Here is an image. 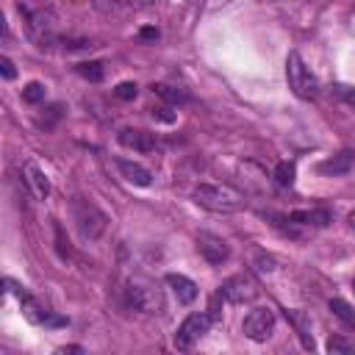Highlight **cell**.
I'll use <instances>...</instances> for the list:
<instances>
[{
	"label": "cell",
	"instance_id": "cell-1",
	"mask_svg": "<svg viewBox=\"0 0 355 355\" xmlns=\"http://www.w3.org/2000/svg\"><path fill=\"white\" fill-rule=\"evenodd\" d=\"M194 202L208 208V211H216V214H233V211H241L244 208V194L233 186H222V183H200L194 191H191Z\"/></svg>",
	"mask_w": 355,
	"mask_h": 355
},
{
	"label": "cell",
	"instance_id": "cell-2",
	"mask_svg": "<svg viewBox=\"0 0 355 355\" xmlns=\"http://www.w3.org/2000/svg\"><path fill=\"white\" fill-rule=\"evenodd\" d=\"M286 80H288V89L300 100H313L316 92H319L316 78L311 75V69L305 67V61H302V55L297 50H291L288 58H286Z\"/></svg>",
	"mask_w": 355,
	"mask_h": 355
},
{
	"label": "cell",
	"instance_id": "cell-3",
	"mask_svg": "<svg viewBox=\"0 0 355 355\" xmlns=\"http://www.w3.org/2000/svg\"><path fill=\"white\" fill-rule=\"evenodd\" d=\"M72 219H75V227L78 233L86 239V241H94L103 236L105 225H108V216L92 205L89 200H72Z\"/></svg>",
	"mask_w": 355,
	"mask_h": 355
},
{
	"label": "cell",
	"instance_id": "cell-4",
	"mask_svg": "<svg viewBox=\"0 0 355 355\" xmlns=\"http://www.w3.org/2000/svg\"><path fill=\"white\" fill-rule=\"evenodd\" d=\"M128 300L141 313H161L164 311V291L158 288V283H153L147 277H130Z\"/></svg>",
	"mask_w": 355,
	"mask_h": 355
},
{
	"label": "cell",
	"instance_id": "cell-5",
	"mask_svg": "<svg viewBox=\"0 0 355 355\" xmlns=\"http://www.w3.org/2000/svg\"><path fill=\"white\" fill-rule=\"evenodd\" d=\"M211 322H214V313H205V311L189 313V316L180 322L178 333H175V347H178V349H191L194 341H200V338L208 333Z\"/></svg>",
	"mask_w": 355,
	"mask_h": 355
},
{
	"label": "cell",
	"instance_id": "cell-6",
	"mask_svg": "<svg viewBox=\"0 0 355 355\" xmlns=\"http://www.w3.org/2000/svg\"><path fill=\"white\" fill-rule=\"evenodd\" d=\"M6 286H8L14 294H19V305H22V313H25L28 322H33V324H47V327H61V324H67L64 316H55L53 311H47L44 305H39L33 297H28L25 291H19L11 280H6Z\"/></svg>",
	"mask_w": 355,
	"mask_h": 355
},
{
	"label": "cell",
	"instance_id": "cell-7",
	"mask_svg": "<svg viewBox=\"0 0 355 355\" xmlns=\"http://www.w3.org/2000/svg\"><path fill=\"white\" fill-rule=\"evenodd\" d=\"M272 330H275V313L269 308H252L241 322V333L252 341H266Z\"/></svg>",
	"mask_w": 355,
	"mask_h": 355
},
{
	"label": "cell",
	"instance_id": "cell-8",
	"mask_svg": "<svg viewBox=\"0 0 355 355\" xmlns=\"http://www.w3.org/2000/svg\"><path fill=\"white\" fill-rule=\"evenodd\" d=\"M219 294H222L227 302L241 305V302H250V300L258 297V286H255V280H252L250 275H233V277H227V280L219 286Z\"/></svg>",
	"mask_w": 355,
	"mask_h": 355
},
{
	"label": "cell",
	"instance_id": "cell-9",
	"mask_svg": "<svg viewBox=\"0 0 355 355\" xmlns=\"http://www.w3.org/2000/svg\"><path fill=\"white\" fill-rule=\"evenodd\" d=\"M197 250H200V255H202L208 263H214V266L230 258V244H227L222 236L208 233V230L197 233Z\"/></svg>",
	"mask_w": 355,
	"mask_h": 355
},
{
	"label": "cell",
	"instance_id": "cell-10",
	"mask_svg": "<svg viewBox=\"0 0 355 355\" xmlns=\"http://www.w3.org/2000/svg\"><path fill=\"white\" fill-rule=\"evenodd\" d=\"M116 139L122 147L136 150V153H153L155 150V136L147 130H139V128H122Z\"/></svg>",
	"mask_w": 355,
	"mask_h": 355
},
{
	"label": "cell",
	"instance_id": "cell-11",
	"mask_svg": "<svg viewBox=\"0 0 355 355\" xmlns=\"http://www.w3.org/2000/svg\"><path fill=\"white\" fill-rule=\"evenodd\" d=\"M352 166H355V153H352V150H341V153H336L333 158H324V161L316 166V172H319V175H327V178H338V175H347Z\"/></svg>",
	"mask_w": 355,
	"mask_h": 355
},
{
	"label": "cell",
	"instance_id": "cell-12",
	"mask_svg": "<svg viewBox=\"0 0 355 355\" xmlns=\"http://www.w3.org/2000/svg\"><path fill=\"white\" fill-rule=\"evenodd\" d=\"M22 178H25V183L31 186V194H33L36 200H44V197L50 194V180H47V175H44L33 161H25V164H22Z\"/></svg>",
	"mask_w": 355,
	"mask_h": 355
},
{
	"label": "cell",
	"instance_id": "cell-13",
	"mask_svg": "<svg viewBox=\"0 0 355 355\" xmlns=\"http://www.w3.org/2000/svg\"><path fill=\"white\" fill-rule=\"evenodd\" d=\"M166 286L175 291V297H178V302H183V305H189V302H194L197 300V283L191 280V277H186V275H175V272H169L166 277Z\"/></svg>",
	"mask_w": 355,
	"mask_h": 355
},
{
	"label": "cell",
	"instance_id": "cell-14",
	"mask_svg": "<svg viewBox=\"0 0 355 355\" xmlns=\"http://www.w3.org/2000/svg\"><path fill=\"white\" fill-rule=\"evenodd\" d=\"M116 169L122 172V178L133 186H150L153 183V175L147 166L136 164V161H128V158H116Z\"/></svg>",
	"mask_w": 355,
	"mask_h": 355
},
{
	"label": "cell",
	"instance_id": "cell-15",
	"mask_svg": "<svg viewBox=\"0 0 355 355\" xmlns=\"http://www.w3.org/2000/svg\"><path fill=\"white\" fill-rule=\"evenodd\" d=\"M291 225H313V227H324L333 222V214L327 208H311V211H291L286 216Z\"/></svg>",
	"mask_w": 355,
	"mask_h": 355
},
{
	"label": "cell",
	"instance_id": "cell-16",
	"mask_svg": "<svg viewBox=\"0 0 355 355\" xmlns=\"http://www.w3.org/2000/svg\"><path fill=\"white\" fill-rule=\"evenodd\" d=\"M286 316H288V322L294 324V330H297V336H300L302 347H305V349H313V336H311L308 316H305L302 311H286Z\"/></svg>",
	"mask_w": 355,
	"mask_h": 355
},
{
	"label": "cell",
	"instance_id": "cell-17",
	"mask_svg": "<svg viewBox=\"0 0 355 355\" xmlns=\"http://www.w3.org/2000/svg\"><path fill=\"white\" fill-rule=\"evenodd\" d=\"M153 92H155L161 100L172 103V105H178V103H186V100H189V94H186L183 89H178V86H169V83H153Z\"/></svg>",
	"mask_w": 355,
	"mask_h": 355
},
{
	"label": "cell",
	"instance_id": "cell-18",
	"mask_svg": "<svg viewBox=\"0 0 355 355\" xmlns=\"http://www.w3.org/2000/svg\"><path fill=\"white\" fill-rule=\"evenodd\" d=\"M78 75H83V78L92 80V83H100L103 75H105V69H103L100 61H83V64H78Z\"/></svg>",
	"mask_w": 355,
	"mask_h": 355
},
{
	"label": "cell",
	"instance_id": "cell-19",
	"mask_svg": "<svg viewBox=\"0 0 355 355\" xmlns=\"http://www.w3.org/2000/svg\"><path fill=\"white\" fill-rule=\"evenodd\" d=\"M294 175H297L294 161H280V164L275 166V180H277L280 186H291V183H294Z\"/></svg>",
	"mask_w": 355,
	"mask_h": 355
},
{
	"label": "cell",
	"instance_id": "cell-20",
	"mask_svg": "<svg viewBox=\"0 0 355 355\" xmlns=\"http://www.w3.org/2000/svg\"><path fill=\"white\" fill-rule=\"evenodd\" d=\"M44 97H47V89H44V83H39V80H31V83L22 89V100H25V103H33V105H36V103H42Z\"/></svg>",
	"mask_w": 355,
	"mask_h": 355
},
{
	"label": "cell",
	"instance_id": "cell-21",
	"mask_svg": "<svg viewBox=\"0 0 355 355\" xmlns=\"http://www.w3.org/2000/svg\"><path fill=\"white\" fill-rule=\"evenodd\" d=\"M330 311H333L338 319H344L347 324H352V327H355V311H352V305H349V302H344V300H338V297H336V300H330Z\"/></svg>",
	"mask_w": 355,
	"mask_h": 355
},
{
	"label": "cell",
	"instance_id": "cell-22",
	"mask_svg": "<svg viewBox=\"0 0 355 355\" xmlns=\"http://www.w3.org/2000/svg\"><path fill=\"white\" fill-rule=\"evenodd\" d=\"M327 352H341V355H352L355 352V344L352 341H347L344 336H330L327 338Z\"/></svg>",
	"mask_w": 355,
	"mask_h": 355
},
{
	"label": "cell",
	"instance_id": "cell-23",
	"mask_svg": "<svg viewBox=\"0 0 355 355\" xmlns=\"http://www.w3.org/2000/svg\"><path fill=\"white\" fill-rule=\"evenodd\" d=\"M139 94V89H136V83H130V80H125V83H119L116 89H114V97H119V100H133Z\"/></svg>",
	"mask_w": 355,
	"mask_h": 355
},
{
	"label": "cell",
	"instance_id": "cell-24",
	"mask_svg": "<svg viewBox=\"0 0 355 355\" xmlns=\"http://www.w3.org/2000/svg\"><path fill=\"white\" fill-rule=\"evenodd\" d=\"M0 69H3V78H6V80H11V78L17 75V69H14V64H11V58H8V55H3V58H0Z\"/></svg>",
	"mask_w": 355,
	"mask_h": 355
},
{
	"label": "cell",
	"instance_id": "cell-25",
	"mask_svg": "<svg viewBox=\"0 0 355 355\" xmlns=\"http://www.w3.org/2000/svg\"><path fill=\"white\" fill-rule=\"evenodd\" d=\"M153 116H155V119H161V122H175V114H169V108H166V105L153 108Z\"/></svg>",
	"mask_w": 355,
	"mask_h": 355
},
{
	"label": "cell",
	"instance_id": "cell-26",
	"mask_svg": "<svg viewBox=\"0 0 355 355\" xmlns=\"http://www.w3.org/2000/svg\"><path fill=\"white\" fill-rule=\"evenodd\" d=\"M55 239H58V252L67 258V255H69V247L64 244V227H61V225H55Z\"/></svg>",
	"mask_w": 355,
	"mask_h": 355
},
{
	"label": "cell",
	"instance_id": "cell-27",
	"mask_svg": "<svg viewBox=\"0 0 355 355\" xmlns=\"http://www.w3.org/2000/svg\"><path fill=\"white\" fill-rule=\"evenodd\" d=\"M139 36H141L144 42H155V39H158V28H141Z\"/></svg>",
	"mask_w": 355,
	"mask_h": 355
},
{
	"label": "cell",
	"instance_id": "cell-28",
	"mask_svg": "<svg viewBox=\"0 0 355 355\" xmlns=\"http://www.w3.org/2000/svg\"><path fill=\"white\" fill-rule=\"evenodd\" d=\"M338 94H341L347 103H352V105H355V92H352V89H347V86H338Z\"/></svg>",
	"mask_w": 355,
	"mask_h": 355
},
{
	"label": "cell",
	"instance_id": "cell-29",
	"mask_svg": "<svg viewBox=\"0 0 355 355\" xmlns=\"http://www.w3.org/2000/svg\"><path fill=\"white\" fill-rule=\"evenodd\" d=\"M352 288H355V283H352Z\"/></svg>",
	"mask_w": 355,
	"mask_h": 355
}]
</instances>
